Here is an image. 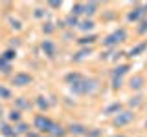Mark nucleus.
Segmentation results:
<instances>
[{
	"label": "nucleus",
	"instance_id": "nucleus-26",
	"mask_svg": "<svg viewBox=\"0 0 147 137\" xmlns=\"http://www.w3.org/2000/svg\"><path fill=\"white\" fill-rule=\"evenodd\" d=\"M2 57L6 59L7 62H13V61L17 59V49H11V48H9V49H6V51L2 53Z\"/></svg>",
	"mask_w": 147,
	"mask_h": 137
},
{
	"label": "nucleus",
	"instance_id": "nucleus-15",
	"mask_svg": "<svg viewBox=\"0 0 147 137\" xmlns=\"http://www.w3.org/2000/svg\"><path fill=\"white\" fill-rule=\"evenodd\" d=\"M119 112H121V104H119V102H112V104H109V106L103 110L105 115H114V113L118 115Z\"/></svg>",
	"mask_w": 147,
	"mask_h": 137
},
{
	"label": "nucleus",
	"instance_id": "nucleus-6",
	"mask_svg": "<svg viewBox=\"0 0 147 137\" xmlns=\"http://www.w3.org/2000/svg\"><path fill=\"white\" fill-rule=\"evenodd\" d=\"M145 15H147V4H144V6H136V7H132L131 11H129L127 20L129 22H138L140 18H144Z\"/></svg>",
	"mask_w": 147,
	"mask_h": 137
},
{
	"label": "nucleus",
	"instance_id": "nucleus-3",
	"mask_svg": "<svg viewBox=\"0 0 147 137\" xmlns=\"http://www.w3.org/2000/svg\"><path fill=\"white\" fill-rule=\"evenodd\" d=\"M55 122L52 121V119H48V117H44V115H37L33 119V128L39 134H50L52 132V128H53Z\"/></svg>",
	"mask_w": 147,
	"mask_h": 137
},
{
	"label": "nucleus",
	"instance_id": "nucleus-19",
	"mask_svg": "<svg viewBox=\"0 0 147 137\" xmlns=\"http://www.w3.org/2000/svg\"><path fill=\"white\" fill-rule=\"evenodd\" d=\"M88 55H92V48H83V49H79L76 55H74V61H83V59H86Z\"/></svg>",
	"mask_w": 147,
	"mask_h": 137
},
{
	"label": "nucleus",
	"instance_id": "nucleus-30",
	"mask_svg": "<svg viewBox=\"0 0 147 137\" xmlns=\"http://www.w3.org/2000/svg\"><path fill=\"white\" fill-rule=\"evenodd\" d=\"M9 24H11L13 29H22V24L20 20H17V18H9Z\"/></svg>",
	"mask_w": 147,
	"mask_h": 137
},
{
	"label": "nucleus",
	"instance_id": "nucleus-8",
	"mask_svg": "<svg viewBox=\"0 0 147 137\" xmlns=\"http://www.w3.org/2000/svg\"><path fill=\"white\" fill-rule=\"evenodd\" d=\"M68 134H72V135H86L88 134V128H86L85 124H79V122H74V124L68 126Z\"/></svg>",
	"mask_w": 147,
	"mask_h": 137
},
{
	"label": "nucleus",
	"instance_id": "nucleus-29",
	"mask_svg": "<svg viewBox=\"0 0 147 137\" xmlns=\"http://www.w3.org/2000/svg\"><path fill=\"white\" fill-rule=\"evenodd\" d=\"M142 102H144V97H142V95H136V97H132V100H131V106L136 108V106H140Z\"/></svg>",
	"mask_w": 147,
	"mask_h": 137
},
{
	"label": "nucleus",
	"instance_id": "nucleus-37",
	"mask_svg": "<svg viewBox=\"0 0 147 137\" xmlns=\"http://www.w3.org/2000/svg\"><path fill=\"white\" fill-rule=\"evenodd\" d=\"M145 128H147V121H145Z\"/></svg>",
	"mask_w": 147,
	"mask_h": 137
},
{
	"label": "nucleus",
	"instance_id": "nucleus-5",
	"mask_svg": "<svg viewBox=\"0 0 147 137\" xmlns=\"http://www.w3.org/2000/svg\"><path fill=\"white\" fill-rule=\"evenodd\" d=\"M31 82H33V77H31L30 73H26V71H18V73H15V75L11 77V84L18 86V88H24V86H30Z\"/></svg>",
	"mask_w": 147,
	"mask_h": 137
},
{
	"label": "nucleus",
	"instance_id": "nucleus-25",
	"mask_svg": "<svg viewBox=\"0 0 147 137\" xmlns=\"http://www.w3.org/2000/svg\"><path fill=\"white\" fill-rule=\"evenodd\" d=\"M13 97V93H11V90L6 88L4 84H0V99H4V100H9Z\"/></svg>",
	"mask_w": 147,
	"mask_h": 137
},
{
	"label": "nucleus",
	"instance_id": "nucleus-27",
	"mask_svg": "<svg viewBox=\"0 0 147 137\" xmlns=\"http://www.w3.org/2000/svg\"><path fill=\"white\" fill-rule=\"evenodd\" d=\"M15 130H17V134H30V126L24 124V122H18V124H15Z\"/></svg>",
	"mask_w": 147,
	"mask_h": 137
},
{
	"label": "nucleus",
	"instance_id": "nucleus-13",
	"mask_svg": "<svg viewBox=\"0 0 147 137\" xmlns=\"http://www.w3.org/2000/svg\"><path fill=\"white\" fill-rule=\"evenodd\" d=\"M94 27H96V22L92 20V18H85V20H81V24H79V27H77V29H79V31H85V33H86V31H92Z\"/></svg>",
	"mask_w": 147,
	"mask_h": 137
},
{
	"label": "nucleus",
	"instance_id": "nucleus-7",
	"mask_svg": "<svg viewBox=\"0 0 147 137\" xmlns=\"http://www.w3.org/2000/svg\"><path fill=\"white\" fill-rule=\"evenodd\" d=\"M40 48H42V51H44L46 57H50V59H53V57H55V51H57V48H55V42H53V40H50V39L42 40Z\"/></svg>",
	"mask_w": 147,
	"mask_h": 137
},
{
	"label": "nucleus",
	"instance_id": "nucleus-10",
	"mask_svg": "<svg viewBox=\"0 0 147 137\" xmlns=\"http://www.w3.org/2000/svg\"><path fill=\"white\" fill-rule=\"evenodd\" d=\"M0 134H2L4 137H17V130L15 126H11L9 122H0Z\"/></svg>",
	"mask_w": 147,
	"mask_h": 137
},
{
	"label": "nucleus",
	"instance_id": "nucleus-21",
	"mask_svg": "<svg viewBox=\"0 0 147 137\" xmlns=\"http://www.w3.org/2000/svg\"><path fill=\"white\" fill-rule=\"evenodd\" d=\"M98 7H99L98 2H88V4H85V15H86V17H92L96 11H98Z\"/></svg>",
	"mask_w": 147,
	"mask_h": 137
},
{
	"label": "nucleus",
	"instance_id": "nucleus-18",
	"mask_svg": "<svg viewBox=\"0 0 147 137\" xmlns=\"http://www.w3.org/2000/svg\"><path fill=\"white\" fill-rule=\"evenodd\" d=\"M7 119H9V122H15V124H18L20 122V119H22V112H18V110H9V113H7Z\"/></svg>",
	"mask_w": 147,
	"mask_h": 137
},
{
	"label": "nucleus",
	"instance_id": "nucleus-24",
	"mask_svg": "<svg viewBox=\"0 0 147 137\" xmlns=\"http://www.w3.org/2000/svg\"><path fill=\"white\" fill-rule=\"evenodd\" d=\"M35 102H37V108H39L40 112H46V110H48V106H50V102L46 100V97H42V95H40V97H37Z\"/></svg>",
	"mask_w": 147,
	"mask_h": 137
},
{
	"label": "nucleus",
	"instance_id": "nucleus-17",
	"mask_svg": "<svg viewBox=\"0 0 147 137\" xmlns=\"http://www.w3.org/2000/svg\"><path fill=\"white\" fill-rule=\"evenodd\" d=\"M96 40H98V35H86V37H81V39L77 40V44L88 48V44H94Z\"/></svg>",
	"mask_w": 147,
	"mask_h": 137
},
{
	"label": "nucleus",
	"instance_id": "nucleus-14",
	"mask_svg": "<svg viewBox=\"0 0 147 137\" xmlns=\"http://www.w3.org/2000/svg\"><path fill=\"white\" fill-rule=\"evenodd\" d=\"M31 108V104H30V100H26V97H17L15 99V110H30Z\"/></svg>",
	"mask_w": 147,
	"mask_h": 137
},
{
	"label": "nucleus",
	"instance_id": "nucleus-12",
	"mask_svg": "<svg viewBox=\"0 0 147 137\" xmlns=\"http://www.w3.org/2000/svg\"><path fill=\"white\" fill-rule=\"evenodd\" d=\"M129 70H131V64H118L112 71V77H123L125 73H129Z\"/></svg>",
	"mask_w": 147,
	"mask_h": 137
},
{
	"label": "nucleus",
	"instance_id": "nucleus-11",
	"mask_svg": "<svg viewBox=\"0 0 147 137\" xmlns=\"http://www.w3.org/2000/svg\"><path fill=\"white\" fill-rule=\"evenodd\" d=\"M79 24H81L79 17L72 15V13H70V15H68L66 18H64V26H66V27H70V29H74V27H76V29H77V27H79Z\"/></svg>",
	"mask_w": 147,
	"mask_h": 137
},
{
	"label": "nucleus",
	"instance_id": "nucleus-34",
	"mask_svg": "<svg viewBox=\"0 0 147 137\" xmlns=\"http://www.w3.org/2000/svg\"><path fill=\"white\" fill-rule=\"evenodd\" d=\"M35 17H37V18L42 17V9H35Z\"/></svg>",
	"mask_w": 147,
	"mask_h": 137
},
{
	"label": "nucleus",
	"instance_id": "nucleus-32",
	"mask_svg": "<svg viewBox=\"0 0 147 137\" xmlns=\"http://www.w3.org/2000/svg\"><path fill=\"white\" fill-rule=\"evenodd\" d=\"M145 31H147V20H144V22L140 24V27H138V33H140V35H144Z\"/></svg>",
	"mask_w": 147,
	"mask_h": 137
},
{
	"label": "nucleus",
	"instance_id": "nucleus-23",
	"mask_svg": "<svg viewBox=\"0 0 147 137\" xmlns=\"http://www.w3.org/2000/svg\"><path fill=\"white\" fill-rule=\"evenodd\" d=\"M64 134H66V130H64V128H63L61 124H57V122L53 124L52 132H50V135H52V137H63Z\"/></svg>",
	"mask_w": 147,
	"mask_h": 137
},
{
	"label": "nucleus",
	"instance_id": "nucleus-1",
	"mask_svg": "<svg viewBox=\"0 0 147 137\" xmlns=\"http://www.w3.org/2000/svg\"><path fill=\"white\" fill-rule=\"evenodd\" d=\"M99 90V80L94 79V77H85L77 79L76 82L70 84V91L76 95H94L96 91Z\"/></svg>",
	"mask_w": 147,
	"mask_h": 137
},
{
	"label": "nucleus",
	"instance_id": "nucleus-20",
	"mask_svg": "<svg viewBox=\"0 0 147 137\" xmlns=\"http://www.w3.org/2000/svg\"><path fill=\"white\" fill-rule=\"evenodd\" d=\"M0 73H4V75H9V73H11V62H7L2 55H0Z\"/></svg>",
	"mask_w": 147,
	"mask_h": 137
},
{
	"label": "nucleus",
	"instance_id": "nucleus-16",
	"mask_svg": "<svg viewBox=\"0 0 147 137\" xmlns=\"http://www.w3.org/2000/svg\"><path fill=\"white\" fill-rule=\"evenodd\" d=\"M145 49H147V40H145V42H142V44H138V46H134V48H132L127 55H129V57H138V55H142Z\"/></svg>",
	"mask_w": 147,
	"mask_h": 137
},
{
	"label": "nucleus",
	"instance_id": "nucleus-31",
	"mask_svg": "<svg viewBox=\"0 0 147 137\" xmlns=\"http://www.w3.org/2000/svg\"><path fill=\"white\" fill-rule=\"evenodd\" d=\"M42 31H44V33H53V31H55V27H53L52 22H46V24L42 26Z\"/></svg>",
	"mask_w": 147,
	"mask_h": 137
},
{
	"label": "nucleus",
	"instance_id": "nucleus-33",
	"mask_svg": "<svg viewBox=\"0 0 147 137\" xmlns=\"http://www.w3.org/2000/svg\"><path fill=\"white\" fill-rule=\"evenodd\" d=\"M48 6H50V7H55V9H57V7H61V2H50Z\"/></svg>",
	"mask_w": 147,
	"mask_h": 137
},
{
	"label": "nucleus",
	"instance_id": "nucleus-4",
	"mask_svg": "<svg viewBox=\"0 0 147 137\" xmlns=\"http://www.w3.org/2000/svg\"><path fill=\"white\" fill-rule=\"evenodd\" d=\"M132 121H134V112H132V110H121V112L112 119V124L118 126V128H121V126L131 124Z\"/></svg>",
	"mask_w": 147,
	"mask_h": 137
},
{
	"label": "nucleus",
	"instance_id": "nucleus-36",
	"mask_svg": "<svg viewBox=\"0 0 147 137\" xmlns=\"http://www.w3.org/2000/svg\"><path fill=\"white\" fill-rule=\"evenodd\" d=\"M114 137H125V135H114Z\"/></svg>",
	"mask_w": 147,
	"mask_h": 137
},
{
	"label": "nucleus",
	"instance_id": "nucleus-35",
	"mask_svg": "<svg viewBox=\"0 0 147 137\" xmlns=\"http://www.w3.org/2000/svg\"><path fill=\"white\" fill-rule=\"evenodd\" d=\"M2 115H4V108L0 106V119H2Z\"/></svg>",
	"mask_w": 147,
	"mask_h": 137
},
{
	"label": "nucleus",
	"instance_id": "nucleus-22",
	"mask_svg": "<svg viewBox=\"0 0 147 137\" xmlns=\"http://www.w3.org/2000/svg\"><path fill=\"white\" fill-rule=\"evenodd\" d=\"M72 15L79 17V15H85V2H76L72 6Z\"/></svg>",
	"mask_w": 147,
	"mask_h": 137
},
{
	"label": "nucleus",
	"instance_id": "nucleus-9",
	"mask_svg": "<svg viewBox=\"0 0 147 137\" xmlns=\"http://www.w3.org/2000/svg\"><path fill=\"white\" fill-rule=\"evenodd\" d=\"M144 84H145L144 75H134L131 80H129V88H131L132 91H140L142 88H144Z\"/></svg>",
	"mask_w": 147,
	"mask_h": 137
},
{
	"label": "nucleus",
	"instance_id": "nucleus-28",
	"mask_svg": "<svg viewBox=\"0 0 147 137\" xmlns=\"http://www.w3.org/2000/svg\"><path fill=\"white\" fill-rule=\"evenodd\" d=\"M121 82H123V77H112V90H119Z\"/></svg>",
	"mask_w": 147,
	"mask_h": 137
},
{
	"label": "nucleus",
	"instance_id": "nucleus-2",
	"mask_svg": "<svg viewBox=\"0 0 147 137\" xmlns=\"http://www.w3.org/2000/svg\"><path fill=\"white\" fill-rule=\"evenodd\" d=\"M125 40H127V31H125V27H119V29L112 31V33H109L107 37H105V39H103V46H105V48H114V46L125 42Z\"/></svg>",
	"mask_w": 147,
	"mask_h": 137
}]
</instances>
